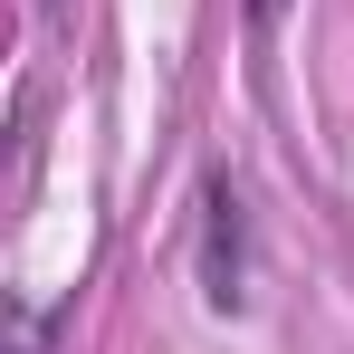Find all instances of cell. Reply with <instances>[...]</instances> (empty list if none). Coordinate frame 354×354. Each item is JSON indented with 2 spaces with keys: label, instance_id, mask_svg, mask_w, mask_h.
I'll use <instances>...</instances> for the list:
<instances>
[{
  "label": "cell",
  "instance_id": "cell-1",
  "mask_svg": "<svg viewBox=\"0 0 354 354\" xmlns=\"http://www.w3.org/2000/svg\"><path fill=\"white\" fill-rule=\"evenodd\" d=\"M211 230H201V288H211V306H239L249 297V249H239V192L230 182H211Z\"/></svg>",
  "mask_w": 354,
  "mask_h": 354
},
{
  "label": "cell",
  "instance_id": "cell-2",
  "mask_svg": "<svg viewBox=\"0 0 354 354\" xmlns=\"http://www.w3.org/2000/svg\"><path fill=\"white\" fill-rule=\"evenodd\" d=\"M249 10H259V19H268V10H288V0H249Z\"/></svg>",
  "mask_w": 354,
  "mask_h": 354
},
{
  "label": "cell",
  "instance_id": "cell-3",
  "mask_svg": "<svg viewBox=\"0 0 354 354\" xmlns=\"http://www.w3.org/2000/svg\"><path fill=\"white\" fill-rule=\"evenodd\" d=\"M39 10H48V19H58V10H67V0H39Z\"/></svg>",
  "mask_w": 354,
  "mask_h": 354
}]
</instances>
